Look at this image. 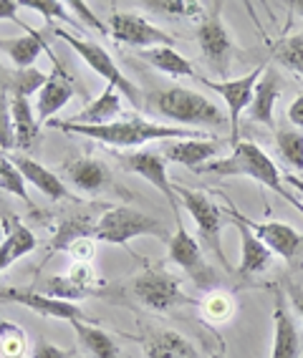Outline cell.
I'll list each match as a JSON object with an SVG mask.
<instances>
[{
    "label": "cell",
    "instance_id": "6da1fadb",
    "mask_svg": "<svg viewBox=\"0 0 303 358\" xmlns=\"http://www.w3.org/2000/svg\"><path fill=\"white\" fill-rule=\"evenodd\" d=\"M45 127L58 129L64 134H81L86 139H97L101 144H109V147L119 149H136L149 141H174V139H197L200 131H192V129H182V127H164V124L147 122L142 116H132V119H124V122H111L104 124V127H84V124H73V122H61V119H51Z\"/></svg>",
    "mask_w": 303,
    "mask_h": 358
},
{
    "label": "cell",
    "instance_id": "7a4b0ae2",
    "mask_svg": "<svg viewBox=\"0 0 303 358\" xmlns=\"http://www.w3.org/2000/svg\"><path fill=\"white\" fill-rule=\"evenodd\" d=\"M197 174H215V177H248V179H255L260 182L263 187L268 189H276L278 194H283L288 199L290 205H296L303 210V205L298 202L296 194H288L283 187V177L278 172V166L273 164V159L258 144H253V141H235L232 144V152L223 159H215L210 164L200 166Z\"/></svg>",
    "mask_w": 303,
    "mask_h": 358
},
{
    "label": "cell",
    "instance_id": "3957f363",
    "mask_svg": "<svg viewBox=\"0 0 303 358\" xmlns=\"http://www.w3.org/2000/svg\"><path fill=\"white\" fill-rule=\"evenodd\" d=\"M149 109H155L160 116L169 122L180 124L182 129L188 127H225L227 114L220 109L218 103L210 101L205 94L185 86H169L149 94Z\"/></svg>",
    "mask_w": 303,
    "mask_h": 358
},
{
    "label": "cell",
    "instance_id": "277c9868",
    "mask_svg": "<svg viewBox=\"0 0 303 358\" xmlns=\"http://www.w3.org/2000/svg\"><path fill=\"white\" fill-rule=\"evenodd\" d=\"M111 293H119L139 306L157 310V313H169L174 308L190 306L192 298L185 295L182 282L177 275L167 273L164 268H149L129 280L119 282L111 288Z\"/></svg>",
    "mask_w": 303,
    "mask_h": 358
},
{
    "label": "cell",
    "instance_id": "5b68a950",
    "mask_svg": "<svg viewBox=\"0 0 303 358\" xmlns=\"http://www.w3.org/2000/svg\"><path fill=\"white\" fill-rule=\"evenodd\" d=\"M155 235L169 243V230L152 215H144L132 207H106L94 224V240L109 245H127L134 237Z\"/></svg>",
    "mask_w": 303,
    "mask_h": 358
},
{
    "label": "cell",
    "instance_id": "8992f818",
    "mask_svg": "<svg viewBox=\"0 0 303 358\" xmlns=\"http://www.w3.org/2000/svg\"><path fill=\"white\" fill-rule=\"evenodd\" d=\"M48 28H51V33L58 41H64L66 45H71L73 51L78 53V58H81L94 73H99V76L106 81V86H114L119 94H124V96L129 99L136 111H142V91L136 89L134 83L119 71V66L114 64V58H111V53L106 51V48H101V45L94 43V41L81 38V36H71V33L64 31V28H53V26H48Z\"/></svg>",
    "mask_w": 303,
    "mask_h": 358
},
{
    "label": "cell",
    "instance_id": "52a82bcc",
    "mask_svg": "<svg viewBox=\"0 0 303 358\" xmlns=\"http://www.w3.org/2000/svg\"><path fill=\"white\" fill-rule=\"evenodd\" d=\"M227 215H230L232 220H238V222L246 224L255 237H260V243L271 250L273 255H278L281 260L288 262V268H293V270L303 268V232H298L293 224L278 222V220L255 222V220H251L240 210H235L232 202H227Z\"/></svg>",
    "mask_w": 303,
    "mask_h": 358
},
{
    "label": "cell",
    "instance_id": "ba28073f",
    "mask_svg": "<svg viewBox=\"0 0 303 358\" xmlns=\"http://www.w3.org/2000/svg\"><path fill=\"white\" fill-rule=\"evenodd\" d=\"M197 45H200L205 64L218 76H227L230 61L235 56V43H232L230 33L223 23V3L220 0L202 13L200 28H197Z\"/></svg>",
    "mask_w": 303,
    "mask_h": 358
},
{
    "label": "cell",
    "instance_id": "9c48e42d",
    "mask_svg": "<svg viewBox=\"0 0 303 358\" xmlns=\"http://www.w3.org/2000/svg\"><path fill=\"white\" fill-rule=\"evenodd\" d=\"M177 194H180L182 210H188V215L197 224V235H200L202 245H205L218 262L225 270H232L225 260V252H223V240H220V232H223V210L215 205L213 199L207 197L205 192H195V189H185V187H177Z\"/></svg>",
    "mask_w": 303,
    "mask_h": 358
},
{
    "label": "cell",
    "instance_id": "30bf717a",
    "mask_svg": "<svg viewBox=\"0 0 303 358\" xmlns=\"http://www.w3.org/2000/svg\"><path fill=\"white\" fill-rule=\"evenodd\" d=\"M167 250H169V260L177 268L185 270V275H190V280L195 282V288L207 290V293L220 288V275L215 273L213 265L205 260L200 243L185 230V224H177L174 235L169 237Z\"/></svg>",
    "mask_w": 303,
    "mask_h": 358
},
{
    "label": "cell",
    "instance_id": "8fae6325",
    "mask_svg": "<svg viewBox=\"0 0 303 358\" xmlns=\"http://www.w3.org/2000/svg\"><path fill=\"white\" fill-rule=\"evenodd\" d=\"M119 162H122L129 172L147 179L155 189H160V192L164 194V199L169 202V207H172L174 222L182 224L180 194H177V187H172V182H169V174H167L169 162L162 157V152H155V149H139V152H132V154H119Z\"/></svg>",
    "mask_w": 303,
    "mask_h": 358
},
{
    "label": "cell",
    "instance_id": "7c38bea8",
    "mask_svg": "<svg viewBox=\"0 0 303 358\" xmlns=\"http://www.w3.org/2000/svg\"><path fill=\"white\" fill-rule=\"evenodd\" d=\"M265 66H268V64H260V66H255L251 73H246V76H240V78H223V81H218V78L197 76V81H200L202 86H207V89L213 91V94H218V96L225 101L227 119H230V124H232V141H238L240 114H243L246 109H251L253 94H255V83H258L260 76H263Z\"/></svg>",
    "mask_w": 303,
    "mask_h": 358
},
{
    "label": "cell",
    "instance_id": "4fadbf2b",
    "mask_svg": "<svg viewBox=\"0 0 303 358\" xmlns=\"http://www.w3.org/2000/svg\"><path fill=\"white\" fill-rule=\"evenodd\" d=\"M0 303H15L28 310H33L41 318H56L69 320V323H97L76 306V303H66L51 298V295L41 293L36 288H0Z\"/></svg>",
    "mask_w": 303,
    "mask_h": 358
},
{
    "label": "cell",
    "instance_id": "5bb4252c",
    "mask_svg": "<svg viewBox=\"0 0 303 358\" xmlns=\"http://www.w3.org/2000/svg\"><path fill=\"white\" fill-rule=\"evenodd\" d=\"M109 36L122 45H132V48H155V45H172L174 38L162 28L152 26L147 18L136 13H124V10H114L109 13Z\"/></svg>",
    "mask_w": 303,
    "mask_h": 358
},
{
    "label": "cell",
    "instance_id": "9a60e30c",
    "mask_svg": "<svg viewBox=\"0 0 303 358\" xmlns=\"http://www.w3.org/2000/svg\"><path fill=\"white\" fill-rule=\"evenodd\" d=\"M162 157L172 164H182L188 166V169H200V166L210 164L215 162L220 152V141H213V139H174V141H162L160 147Z\"/></svg>",
    "mask_w": 303,
    "mask_h": 358
},
{
    "label": "cell",
    "instance_id": "2e32d148",
    "mask_svg": "<svg viewBox=\"0 0 303 358\" xmlns=\"http://www.w3.org/2000/svg\"><path fill=\"white\" fill-rule=\"evenodd\" d=\"M66 179L69 185H73L78 192L86 194H99L106 192L114 179H111V169L104 164L101 159H94V157H78V159H71L64 166Z\"/></svg>",
    "mask_w": 303,
    "mask_h": 358
},
{
    "label": "cell",
    "instance_id": "e0dca14e",
    "mask_svg": "<svg viewBox=\"0 0 303 358\" xmlns=\"http://www.w3.org/2000/svg\"><path fill=\"white\" fill-rule=\"evenodd\" d=\"M283 91V78L273 66H265L263 76L255 83V94H253L251 103V119L263 124V127H276V103Z\"/></svg>",
    "mask_w": 303,
    "mask_h": 358
},
{
    "label": "cell",
    "instance_id": "ac0fdd59",
    "mask_svg": "<svg viewBox=\"0 0 303 358\" xmlns=\"http://www.w3.org/2000/svg\"><path fill=\"white\" fill-rule=\"evenodd\" d=\"M232 224H235V230H238V235H240V265H238V270H235V278L248 280V278H255V275H260V273H265V270L271 268L273 252L265 248V245L260 243V237L253 235L243 222L232 220Z\"/></svg>",
    "mask_w": 303,
    "mask_h": 358
},
{
    "label": "cell",
    "instance_id": "d6986e66",
    "mask_svg": "<svg viewBox=\"0 0 303 358\" xmlns=\"http://www.w3.org/2000/svg\"><path fill=\"white\" fill-rule=\"evenodd\" d=\"M8 157L18 166V172L26 179V185H33L38 192H43L45 197H51L53 202L71 197L69 187L64 185V179L58 177V174H53L51 169H45L41 162H36L33 157H26V154H8Z\"/></svg>",
    "mask_w": 303,
    "mask_h": 358
},
{
    "label": "cell",
    "instance_id": "ffe728a7",
    "mask_svg": "<svg viewBox=\"0 0 303 358\" xmlns=\"http://www.w3.org/2000/svg\"><path fill=\"white\" fill-rule=\"evenodd\" d=\"M271 358H301V338L293 318L286 310V295H276L273 308V348Z\"/></svg>",
    "mask_w": 303,
    "mask_h": 358
},
{
    "label": "cell",
    "instance_id": "44dd1931",
    "mask_svg": "<svg viewBox=\"0 0 303 358\" xmlns=\"http://www.w3.org/2000/svg\"><path fill=\"white\" fill-rule=\"evenodd\" d=\"M0 51L8 53L13 69H18V71L36 69L33 64H36V58H38L41 53H48L53 64L58 66V61L51 53V45L45 43L43 33H26V36H20V38H0ZM58 69H61V66H58Z\"/></svg>",
    "mask_w": 303,
    "mask_h": 358
},
{
    "label": "cell",
    "instance_id": "7402d4cb",
    "mask_svg": "<svg viewBox=\"0 0 303 358\" xmlns=\"http://www.w3.org/2000/svg\"><path fill=\"white\" fill-rule=\"evenodd\" d=\"M3 224H6V237H3V243H0V273H6L15 260H20L23 255L33 252L36 245H38V240H36V235L31 232V227H26L18 217H10V215H8V217L3 220Z\"/></svg>",
    "mask_w": 303,
    "mask_h": 358
},
{
    "label": "cell",
    "instance_id": "603a6c76",
    "mask_svg": "<svg viewBox=\"0 0 303 358\" xmlns=\"http://www.w3.org/2000/svg\"><path fill=\"white\" fill-rule=\"evenodd\" d=\"M10 114H13L15 149L18 152H33L41 141V124L31 109V101L26 96L10 99Z\"/></svg>",
    "mask_w": 303,
    "mask_h": 358
},
{
    "label": "cell",
    "instance_id": "cb8c5ba5",
    "mask_svg": "<svg viewBox=\"0 0 303 358\" xmlns=\"http://www.w3.org/2000/svg\"><path fill=\"white\" fill-rule=\"evenodd\" d=\"M73 99V86L69 76H51L45 81V86L38 91V101H36V119L38 124H48L58 111L64 109L66 103Z\"/></svg>",
    "mask_w": 303,
    "mask_h": 358
},
{
    "label": "cell",
    "instance_id": "d4e9b609",
    "mask_svg": "<svg viewBox=\"0 0 303 358\" xmlns=\"http://www.w3.org/2000/svg\"><path fill=\"white\" fill-rule=\"evenodd\" d=\"M116 114H122V94L114 86H104L101 94L69 122L84 124V127H104V124L116 122Z\"/></svg>",
    "mask_w": 303,
    "mask_h": 358
},
{
    "label": "cell",
    "instance_id": "484cf974",
    "mask_svg": "<svg viewBox=\"0 0 303 358\" xmlns=\"http://www.w3.org/2000/svg\"><path fill=\"white\" fill-rule=\"evenodd\" d=\"M136 56L147 61L149 66L160 69L162 73H167L172 78H197L200 73L195 71V66L190 64L188 58L182 56L174 45H155V48H144L136 51Z\"/></svg>",
    "mask_w": 303,
    "mask_h": 358
},
{
    "label": "cell",
    "instance_id": "4316f807",
    "mask_svg": "<svg viewBox=\"0 0 303 358\" xmlns=\"http://www.w3.org/2000/svg\"><path fill=\"white\" fill-rule=\"evenodd\" d=\"M51 76H45L41 69H28V71H18L10 69V66L0 64V94H10L13 96H31V94H38L45 86Z\"/></svg>",
    "mask_w": 303,
    "mask_h": 358
},
{
    "label": "cell",
    "instance_id": "83f0119b",
    "mask_svg": "<svg viewBox=\"0 0 303 358\" xmlns=\"http://www.w3.org/2000/svg\"><path fill=\"white\" fill-rule=\"evenodd\" d=\"M147 358H197L192 343L177 331H155L142 338Z\"/></svg>",
    "mask_w": 303,
    "mask_h": 358
},
{
    "label": "cell",
    "instance_id": "f1b7e54d",
    "mask_svg": "<svg viewBox=\"0 0 303 358\" xmlns=\"http://www.w3.org/2000/svg\"><path fill=\"white\" fill-rule=\"evenodd\" d=\"M78 345L89 358H119V345L109 333L101 331L97 323H71Z\"/></svg>",
    "mask_w": 303,
    "mask_h": 358
},
{
    "label": "cell",
    "instance_id": "f546056e",
    "mask_svg": "<svg viewBox=\"0 0 303 358\" xmlns=\"http://www.w3.org/2000/svg\"><path fill=\"white\" fill-rule=\"evenodd\" d=\"M94 220L89 215H71V217H66L64 222L56 227V235H53V243L48 245V257L53 252H61V250H69L76 240L81 237H94Z\"/></svg>",
    "mask_w": 303,
    "mask_h": 358
},
{
    "label": "cell",
    "instance_id": "4dcf8cb0",
    "mask_svg": "<svg viewBox=\"0 0 303 358\" xmlns=\"http://www.w3.org/2000/svg\"><path fill=\"white\" fill-rule=\"evenodd\" d=\"M200 308H202L205 320L213 323V326L227 323V320L235 315V301H232V295L225 293V290H210V293L202 298Z\"/></svg>",
    "mask_w": 303,
    "mask_h": 358
},
{
    "label": "cell",
    "instance_id": "1f68e13d",
    "mask_svg": "<svg viewBox=\"0 0 303 358\" xmlns=\"http://www.w3.org/2000/svg\"><path fill=\"white\" fill-rule=\"evenodd\" d=\"M278 154L286 159V164L296 172H303V131L301 129H278L276 131Z\"/></svg>",
    "mask_w": 303,
    "mask_h": 358
},
{
    "label": "cell",
    "instance_id": "d6a6232c",
    "mask_svg": "<svg viewBox=\"0 0 303 358\" xmlns=\"http://www.w3.org/2000/svg\"><path fill=\"white\" fill-rule=\"evenodd\" d=\"M28 351L26 331L13 320L0 318V353L3 358H23Z\"/></svg>",
    "mask_w": 303,
    "mask_h": 358
},
{
    "label": "cell",
    "instance_id": "836d02e7",
    "mask_svg": "<svg viewBox=\"0 0 303 358\" xmlns=\"http://www.w3.org/2000/svg\"><path fill=\"white\" fill-rule=\"evenodd\" d=\"M144 10L169 15V18H200L202 6L195 0H147L142 3Z\"/></svg>",
    "mask_w": 303,
    "mask_h": 358
},
{
    "label": "cell",
    "instance_id": "e575fe53",
    "mask_svg": "<svg viewBox=\"0 0 303 358\" xmlns=\"http://www.w3.org/2000/svg\"><path fill=\"white\" fill-rule=\"evenodd\" d=\"M273 61L281 64L283 69L296 71L303 76V36H293V38H286L273 48Z\"/></svg>",
    "mask_w": 303,
    "mask_h": 358
},
{
    "label": "cell",
    "instance_id": "d590c367",
    "mask_svg": "<svg viewBox=\"0 0 303 358\" xmlns=\"http://www.w3.org/2000/svg\"><path fill=\"white\" fill-rule=\"evenodd\" d=\"M0 189H6V192L15 194V197L23 199V202H31V197H28L26 179H23V174L18 172V166L10 162V157H8V154H3V157H0Z\"/></svg>",
    "mask_w": 303,
    "mask_h": 358
},
{
    "label": "cell",
    "instance_id": "8d00e7d4",
    "mask_svg": "<svg viewBox=\"0 0 303 358\" xmlns=\"http://www.w3.org/2000/svg\"><path fill=\"white\" fill-rule=\"evenodd\" d=\"M18 3L20 8H28V10H36V13L43 15L48 20V26H51V20H64V23H71V26L81 28L76 23V18L66 10V6L61 0H18Z\"/></svg>",
    "mask_w": 303,
    "mask_h": 358
},
{
    "label": "cell",
    "instance_id": "74e56055",
    "mask_svg": "<svg viewBox=\"0 0 303 358\" xmlns=\"http://www.w3.org/2000/svg\"><path fill=\"white\" fill-rule=\"evenodd\" d=\"M15 149V131H13V114L8 94H0V152H13Z\"/></svg>",
    "mask_w": 303,
    "mask_h": 358
},
{
    "label": "cell",
    "instance_id": "f35d334b",
    "mask_svg": "<svg viewBox=\"0 0 303 358\" xmlns=\"http://www.w3.org/2000/svg\"><path fill=\"white\" fill-rule=\"evenodd\" d=\"M66 252L71 255L73 262H91L94 255H97V240H94V237H81V240H76Z\"/></svg>",
    "mask_w": 303,
    "mask_h": 358
},
{
    "label": "cell",
    "instance_id": "ab89813d",
    "mask_svg": "<svg viewBox=\"0 0 303 358\" xmlns=\"http://www.w3.org/2000/svg\"><path fill=\"white\" fill-rule=\"evenodd\" d=\"M69 8H71L73 13H76L78 18L84 20V23L89 28H94L97 33H104V36H109V26H104L101 20H99L97 15L91 13V8L86 6V3H81V0H71V3H69Z\"/></svg>",
    "mask_w": 303,
    "mask_h": 358
},
{
    "label": "cell",
    "instance_id": "60d3db41",
    "mask_svg": "<svg viewBox=\"0 0 303 358\" xmlns=\"http://www.w3.org/2000/svg\"><path fill=\"white\" fill-rule=\"evenodd\" d=\"M31 358H71V351H69V348H58V345L38 338L36 343H33Z\"/></svg>",
    "mask_w": 303,
    "mask_h": 358
},
{
    "label": "cell",
    "instance_id": "b9f144b4",
    "mask_svg": "<svg viewBox=\"0 0 303 358\" xmlns=\"http://www.w3.org/2000/svg\"><path fill=\"white\" fill-rule=\"evenodd\" d=\"M18 8H20L18 0H0V20H13V23H18V26L23 28V31L38 33L36 28H31L28 23H23V20L18 18Z\"/></svg>",
    "mask_w": 303,
    "mask_h": 358
},
{
    "label": "cell",
    "instance_id": "7bdbcfd3",
    "mask_svg": "<svg viewBox=\"0 0 303 358\" xmlns=\"http://www.w3.org/2000/svg\"><path fill=\"white\" fill-rule=\"evenodd\" d=\"M283 288H286V298L290 301L293 310H296V313L303 318V285H301V282L293 280V278H286V280H283Z\"/></svg>",
    "mask_w": 303,
    "mask_h": 358
},
{
    "label": "cell",
    "instance_id": "ee69618b",
    "mask_svg": "<svg viewBox=\"0 0 303 358\" xmlns=\"http://www.w3.org/2000/svg\"><path fill=\"white\" fill-rule=\"evenodd\" d=\"M286 116H288V122L293 124V129H301L303 131V94L298 99H293V103L288 106Z\"/></svg>",
    "mask_w": 303,
    "mask_h": 358
},
{
    "label": "cell",
    "instance_id": "f6af8a7d",
    "mask_svg": "<svg viewBox=\"0 0 303 358\" xmlns=\"http://www.w3.org/2000/svg\"><path fill=\"white\" fill-rule=\"evenodd\" d=\"M286 185H290L303 197V179L301 177H296V174H286Z\"/></svg>",
    "mask_w": 303,
    "mask_h": 358
},
{
    "label": "cell",
    "instance_id": "bcb514c9",
    "mask_svg": "<svg viewBox=\"0 0 303 358\" xmlns=\"http://www.w3.org/2000/svg\"><path fill=\"white\" fill-rule=\"evenodd\" d=\"M288 8L293 10V13H298L303 18V0H293V3H288Z\"/></svg>",
    "mask_w": 303,
    "mask_h": 358
},
{
    "label": "cell",
    "instance_id": "7dc6e473",
    "mask_svg": "<svg viewBox=\"0 0 303 358\" xmlns=\"http://www.w3.org/2000/svg\"><path fill=\"white\" fill-rule=\"evenodd\" d=\"M3 237H6V224H3V220H0V243H3Z\"/></svg>",
    "mask_w": 303,
    "mask_h": 358
},
{
    "label": "cell",
    "instance_id": "c3c4849f",
    "mask_svg": "<svg viewBox=\"0 0 303 358\" xmlns=\"http://www.w3.org/2000/svg\"><path fill=\"white\" fill-rule=\"evenodd\" d=\"M210 358H225V356H223V353H215V356H210Z\"/></svg>",
    "mask_w": 303,
    "mask_h": 358
},
{
    "label": "cell",
    "instance_id": "681fc988",
    "mask_svg": "<svg viewBox=\"0 0 303 358\" xmlns=\"http://www.w3.org/2000/svg\"><path fill=\"white\" fill-rule=\"evenodd\" d=\"M301 179H303V177H301Z\"/></svg>",
    "mask_w": 303,
    "mask_h": 358
}]
</instances>
